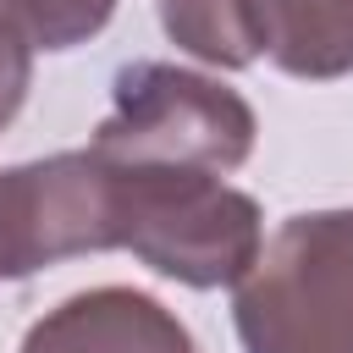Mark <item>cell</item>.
Instances as JSON below:
<instances>
[{
  "instance_id": "cell-3",
  "label": "cell",
  "mask_w": 353,
  "mask_h": 353,
  "mask_svg": "<svg viewBox=\"0 0 353 353\" xmlns=\"http://www.w3.org/2000/svg\"><path fill=\"white\" fill-rule=\"evenodd\" d=\"M254 105L221 77L171 61H132L116 72L110 110L94 127L88 149L110 165H171L226 176L254 154Z\"/></svg>"
},
{
  "instance_id": "cell-4",
  "label": "cell",
  "mask_w": 353,
  "mask_h": 353,
  "mask_svg": "<svg viewBox=\"0 0 353 353\" xmlns=\"http://www.w3.org/2000/svg\"><path fill=\"white\" fill-rule=\"evenodd\" d=\"M105 248H116L110 165L94 149H66L0 171V281H22Z\"/></svg>"
},
{
  "instance_id": "cell-7",
  "label": "cell",
  "mask_w": 353,
  "mask_h": 353,
  "mask_svg": "<svg viewBox=\"0 0 353 353\" xmlns=\"http://www.w3.org/2000/svg\"><path fill=\"white\" fill-rule=\"evenodd\" d=\"M160 28L176 50H188L204 66L243 72L259 61L254 28H248V0H160Z\"/></svg>"
},
{
  "instance_id": "cell-1",
  "label": "cell",
  "mask_w": 353,
  "mask_h": 353,
  "mask_svg": "<svg viewBox=\"0 0 353 353\" xmlns=\"http://www.w3.org/2000/svg\"><path fill=\"white\" fill-rule=\"evenodd\" d=\"M243 353H353V204L287 215L232 281Z\"/></svg>"
},
{
  "instance_id": "cell-9",
  "label": "cell",
  "mask_w": 353,
  "mask_h": 353,
  "mask_svg": "<svg viewBox=\"0 0 353 353\" xmlns=\"http://www.w3.org/2000/svg\"><path fill=\"white\" fill-rule=\"evenodd\" d=\"M28 83H33V44L0 17V132H6L11 116L22 110Z\"/></svg>"
},
{
  "instance_id": "cell-8",
  "label": "cell",
  "mask_w": 353,
  "mask_h": 353,
  "mask_svg": "<svg viewBox=\"0 0 353 353\" xmlns=\"http://www.w3.org/2000/svg\"><path fill=\"white\" fill-rule=\"evenodd\" d=\"M116 0H0V17L33 50H77L110 22Z\"/></svg>"
},
{
  "instance_id": "cell-6",
  "label": "cell",
  "mask_w": 353,
  "mask_h": 353,
  "mask_svg": "<svg viewBox=\"0 0 353 353\" xmlns=\"http://www.w3.org/2000/svg\"><path fill=\"white\" fill-rule=\"evenodd\" d=\"M254 50L287 77L331 83L353 72V0H248Z\"/></svg>"
},
{
  "instance_id": "cell-2",
  "label": "cell",
  "mask_w": 353,
  "mask_h": 353,
  "mask_svg": "<svg viewBox=\"0 0 353 353\" xmlns=\"http://www.w3.org/2000/svg\"><path fill=\"white\" fill-rule=\"evenodd\" d=\"M110 232L116 248L143 259L154 276L204 292L232 287L254 265L265 215L243 188L210 171L110 165Z\"/></svg>"
},
{
  "instance_id": "cell-5",
  "label": "cell",
  "mask_w": 353,
  "mask_h": 353,
  "mask_svg": "<svg viewBox=\"0 0 353 353\" xmlns=\"http://www.w3.org/2000/svg\"><path fill=\"white\" fill-rule=\"evenodd\" d=\"M22 353H199V342L154 292L88 287L44 309L28 325Z\"/></svg>"
}]
</instances>
